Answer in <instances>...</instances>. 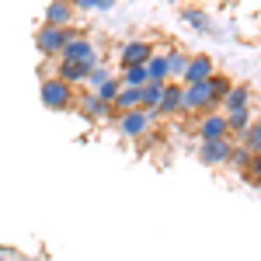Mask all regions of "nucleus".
Returning <instances> with one entry per match:
<instances>
[{"label": "nucleus", "instance_id": "nucleus-9", "mask_svg": "<svg viewBox=\"0 0 261 261\" xmlns=\"http://www.w3.org/2000/svg\"><path fill=\"white\" fill-rule=\"evenodd\" d=\"M150 56H153V45L143 42V39H133V42L122 45V63H125V66H143Z\"/></svg>", "mask_w": 261, "mask_h": 261}, {"label": "nucleus", "instance_id": "nucleus-4", "mask_svg": "<svg viewBox=\"0 0 261 261\" xmlns=\"http://www.w3.org/2000/svg\"><path fill=\"white\" fill-rule=\"evenodd\" d=\"M70 35H73L70 28H53V24H42L39 32H35V45H39L42 56H60L63 42L70 39Z\"/></svg>", "mask_w": 261, "mask_h": 261}, {"label": "nucleus", "instance_id": "nucleus-3", "mask_svg": "<svg viewBox=\"0 0 261 261\" xmlns=\"http://www.w3.org/2000/svg\"><path fill=\"white\" fill-rule=\"evenodd\" d=\"M42 105L53 108V112H63V108H73L77 105V94L70 84H63L60 77H45L42 81Z\"/></svg>", "mask_w": 261, "mask_h": 261}, {"label": "nucleus", "instance_id": "nucleus-10", "mask_svg": "<svg viewBox=\"0 0 261 261\" xmlns=\"http://www.w3.org/2000/svg\"><path fill=\"white\" fill-rule=\"evenodd\" d=\"M251 98H254V87H247V84H230L226 98L220 101V112H233V108H251V105H247Z\"/></svg>", "mask_w": 261, "mask_h": 261}, {"label": "nucleus", "instance_id": "nucleus-22", "mask_svg": "<svg viewBox=\"0 0 261 261\" xmlns=\"http://www.w3.org/2000/svg\"><path fill=\"white\" fill-rule=\"evenodd\" d=\"M251 157H254V153H247L241 143H237V146H230V157H226V164H233L237 171H244V174H247V164H251Z\"/></svg>", "mask_w": 261, "mask_h": 261}, {"label": "nucleus", "instance_id": "nucleus-16", "mask_svg": "<svg viewBox=\"0 0 261 261\" xmlns=\"http://www.w3.org/2000/svg\"><path fill=\"white\" fill-rule=\"evenodd\" d=\"M81 108L91 115V119H108V115H112V105H105V101L94 98V94H84V98H81Z\"/></svg>", "mask_w": 261, "mask_h": 261}, {"label": "nucleus", "instance_id": "nucleus-19", "mask_svg": "<svg viewBox=\"0 0 261 261\" xmlns=\"http://www.w3.org/2000/svg\"><path fill=\"white\" fill-rule=\"evenodd\" d=\"M164 60H167V73H171V77H185L188 56H185L181 49H171V53H164Z\"/></svg>", "mask_w": 261, "mask_h": 261}, {"label": "nucleus", "instance_id": "nucleus-1", "mask_svg": "<svg viewBox=\"0 0 261 261\" xmlns=\"http://www.w3.org/2000/svg\"><path fill=\"white\" fill-rule=\"evenodd\" d=\"M60 60L81 63L84 70L91 73V70L98 66V49H94V42L84 39V35H70V39L63 42V49H60Z\"/></svg>", "mask_w": 261, "mask_h": 261}, {"label": "nucleus", "instance_id": "nucleus-23", "mask_svg": "<svg viewBox=\"0 0 261 261\" xmlns=\"http://www.w3.org/2000/svg\"><path fill=\"white\" fill-rule=\"evenodd\" d=\"M205 87L213 91V98H216V101H223V98H226V91H230V77H223V73H213V77L205 81Z\"/></svg>", "mask_w": 261, "mask_h": 261}, {"label": "nucleus", "instance_id": "nucleus-8", "mask_svg": "<svg viewBox=\"0 0 261 261\" xmlns=\"http://www.w3.org/2000/svg\"><path fill=\"white\" fill-rule=\"evenodd\" d=\"M213 73H216V63L209 60V56H192L188 66H185V77H181V81L185 84H205Z\"/></svg>", "mask_w": 261, "mask_h": 261}, {"label": "nucleus", "instance_id": "nucleus-20", "mask_svg": "<svg viewBox=\"0 0 261 261\" xmlns=\"http://www.w3.org/2000/svg\"><path fill=\"white\" fill-rule=\"evenodd\" d=\"M122 87H143V84H150L146 81V66H125V73L119 77Z\"/></svg>", "mask_w": 261, "mask_h": 261}, {"label": "nucleus", "instance_id": "nucleus-12", "mask_svg": "<svg viewBox=\"0 0 261 261\" xmlns=\"http://www.w3.org/2000/svg\"><path fill=\"white\" fill-rule=\"evenodd\" d=\"M223 119H226V129H230V136H241L244 129L254 122V112H251V108H233V112H223Z\"/></svg>", "mask_w": 261, "mask_h": 261}, {"label": "nucleus", "instance_id": "nucleus-21", "mask_svg": "<svg viewBox=\"0 0 261 261\" xmlns=\"http://www.w3.org/2000/svg\"><path fill=\"white\" fill-rule=\"evenodd\" d=\"M119 77H108V81L105 84H98V87H94V98H101L105 101V105H112V101H115V94H119Z\"/></svg>", "mask_w": 261, "mask_h": 261}, {"label": "nucleus", "instance_id": "nucleus-29", "mask_svg": "<svg viewBox=\"0 0 261 261\" xmlns=\"http://www.w3.org/2000/svg\"><path fill=\"white\" fill-rule=\"evenodd\" d=\"M112 4H115V0H112Z\"/></svg>", "mask_w": 261, "mask_h": 261}, {"label": "nucleus", "instance_id": "nucleus-28", "mask_svg": "<svg viewBox=\"0 0 261 261\" xmlns=\"http://www.w3.org/2000/svg\"><path fill=\"white\" fill-rule=\"evenodd\" d=\"M0 261H4V254H0Z\"/></svg>", "mask_w": 261, "mask_h": 261}, {"label": "nucleus", "instance_id": "nucleus-25", "mask_svg": "<svg viewBox=\"0 0 261 261\" xmlns=\"http://www.w3.org/2000/svg\"><path fill=\"white\" fill-rule=\"evenodd\" d=\"M73 11H108L112 0H70Z\"/></svg>", "mask_w": 261, "mask_h": 261}, {"label": "nucleus", "instance_id": "nucleus-18", "mask_svg": "<svg viewBox=\"0 0 261 261\" xmlns=\"http://www.w3.org/2000/svg\"><path fill=\"white\" fill-rule=\"evenodd\" d=\"M112 105H119L122 112H133V108H140V87H119V94ZM143 112V108H140Z\"/></svg>", "mask_w": 261, "mask_h": 261}, {"label": "nucleus", "instance_id": "nucleus-14", "mask_svg": "<svg viewBox=\"0 0 261 261\" xmlns=\"http://www.w3.org/2000/svg\"><path fill=\"white\" fill-rule=\"evenodd\" d=\"M56 77H60L63 84H84L87 81V70H84L81 63H70V60H60V70H56Z\"/></svg>", "mask_w": 261, "mask_h": 261}, {"label": "nucleus", "instance_id": "nucleus-26", "mask_svg": "<svg viewBox=\"0 0 261 261\" xmlns=\"http://www.w3.org/2000/svg\"><path fill=\"white\" fill-rule=\"evenodd\" d=\"M105 81H108V73H105L101 66H94V70L87 73V84H91V87H98V84H105Z\"/></svg>", "mask_w": 261, "mask_h": 261}, {"label": "nucleus", "instance_id": "nucleus-5", "mask_svg": "<svg viewBox=\"0 0 261 261\" xmlns=\"http://www.w3.org/2000/svg\"><path fill=\"white\" fill-rule=\"evenodd\" d=\"M199 140L213 143V140H230V129H226V119L223 112H205L199 122Z\"/></svg>", "mask_w": 261, "mask_h": 261}, {"label": "nucleus", "instance_id": "nucleus-2", "mask_svg": "<svg viewBox=\"0 0 261 261\" xmlns=\"http://www.w3.org/2000/svg\"><path fill=\"white\" fill-rule=\"evenodd\" d=\"M181 112H220V101L205 84H181Z\"/></svg>", "mask_w": 261, "mask_h": 261}, {"label": "nucleus", "instance_id": "nucleus-7", "mask_svg": "<svg viewBox=\"0 0 261 261\" xmlns=\"http://www.w3.org/2000/svg\"><path fill=\"white\" fill-rule=\"evenodd\" d=\"M230 146H233L230 140L202 143V146H199V161L205 164V167H223V164H226V157H230Z\"/></svg>", "mask_w": 261, "mask_h": 261}, {"label": "nucleus", "instance_id": "nucleus-15", "mask_svg": "<svg viewBox=\"0 0 261 261\" xmlns=\"http://www.w3.org/2000/svg\"><path fill=\"white\" fill-rule=\"evenodd\" d=\"M161 94H164L161 84H143V87H140V108H143V112H157Z\"/></svg>", "mask_w": 261, "mask_h": 261}, {"label": "nucleus", "instance_id": "nucleus-13", "mask_svg": "<svg viewBox=\"0 0 261 261\" xmlns=\"http://www.w3.org/2000/svg\"><path fill=\"white\" fill-rule=\"evenodd\" d=\"M157 112H164V115H174V112H181V84H164V94H161V105H157Z\"/></svg>", "mask_w": 261, "mask_h": 261}, {"label": "nucleus", "instance_id": "nucleus-17", "mask_svg": "<svg viewBox=\"0 0 261 261\" xmlns=\"http://www.w3.org/2000/svg\"><path fill=\"white\" fill-rule=\"evenodd\" d=\"M241 146L247 150V153H254V157H258V150H261V125H258V119L241 133Z\"/></svg>", "mask_w": 261, "mask_h": 261}, {"label": "nucleus", "instance_id": "nucleus-6", "mask_svg": "<svg viewBox=\"0 0 261 261\" xmlns=\"http://www.w3.org/2000/svg\"><path fill=\"white\" fill-rule=\"evenodd\" d=\"M119 129H122V136H129V140H140L143 133L150 129V112H140V108H133V112H122Z\"/></svg>", "mask_w": 261, "mask_h": 261}, {"label": "nucleus", "instance_id": "nucleus-27", "mask_svg": "<svg viewBox=\"0 0 261 261\" xmlns=\"http://www.w3.org/2000/svg\"><path fill=\"white\" fill-rule=\"evenodd\" d=\"M28 261H45V258H28Z\"/></svg>", "mask_w": 261, "mask_h": 261}, {"label": "nucleus", "instance_id": "nucleus-24", "mask_svg": "<svg viewBox=\"0 0 261 261\" xmlns=\"http://www.w3.org/2000/svg\"><path fill=\"white\" fill-rule=\"evenodd\" d=\"M185 21L192 28H199V32H209V18H205V11H199V7H188L185 11Z\"/></svg>", "mask_w": 261, "mask_h": 261}, {"label": "nucleus", "instance_id": "nucleus-11", "mask_svg": "<svg viewBox=\"0 0 261 261\" xmlns=\"http://www.w3.org/2000/svg\"><path fill=\"white\" fill-rule=\"evenodd\" d=\"M73 18H77V11L70 7V0H53L45 11V24H53V28H70Z\"/></svg>", "mask_w": 261, "mask_h": 261}]
</instances>
